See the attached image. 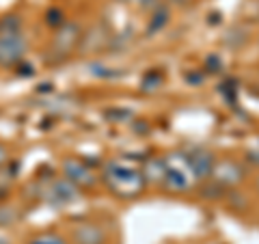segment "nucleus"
Segmentation results:
<instances>
[{
    "label": "nucleus",
    "instance_id": "f257e3e1",
    "mask_svg": "<svg viewBox=\"0 0 259 244\" xmlns=\"http://www.w3.org/2000/svg\"><path fill=\"white\" fill-rule=\"evenodd\" d=\"M30 52V39L20 13L0 15V69L13 71L24 65Z\"/></svg>",
    "mask_w": 259,
    "mask_h": 244
},
{
    "label": "nucleus",
    "instance_id": "f03ea898",
    "mask_svg": "<svg viewBox=\"0 0 259 244\" xmlns=\"http://www.w3.org/2000/svg\"><path fill=\"white\" fill-rule=\"evenodd\" d=\"M100 182L106 186V190L117 199H139L147 182L139 169L123 165L119 160H106L100 169Z\"/></svg>",
    "mask_w": 259,
    "mask_h": 244
},
{
    "label": "nucleus",
    "instance_id": "7ed1b4c3",
    "mask_svg": "<svg viewBox=\"0 0 259 244\" xmlns=\"http://www.w3.org/2000/svg\"><path fill=\"white\" fill-rule=\"evenodd\" d=\"M82 32H84L82 26H80L76 20H65L61 26L54 30V35L50 39V46H48V52H46V63L61 65L67 59H71L80 48Z\"/></svg>",
    "mask_w": 259,
    "mask_h": 244
},
{
    "label": "nucleus",
    "instance_id": "20e7f679",
    "mask_svg": "<svg viewBox=\"0 0 259 244\" xmlns=\"http://www.w3.org/2000/svg\"><path fill=\"white\" fill-rule=\"evenodd\" d=\"M61 175L71 182L80 192L93 190L100 184V173L80 156H67L61 160Z\"/></svg>",
    "mask_w": 259,
    "mask_h": 244
},
{
    "label": "nucleus",
    "instance_id": "39448f33",
    "mask_svg": "<svg viewBox=\"0 0 259 244\" xmlns=\"http://www.w3.org/2000/svg\"><path fill=\"white\" fill-rule=\"evenodd\" d=\"M69 244H108L110 233L104 227V223L95 221L91 216L74 218L67 231Z\"/></svg>",
    "mask_w": 259,
    "mask_h": 244
},
{
    "label": "nucleus",
    "instance_id": "423d86ee",
    "mask_svg": "<svg viewBox=\"0 0 259 244\" xmlns=\"http://www.w3.org/2000/svg\"><path fill=\"white\" fill-rule=\"evenodd\" d=\"M162 186L171 192H186L192 186V173L188 169V162H186V153L166 156V173Z\"/></svg>",
    "mask_w": 259,
    "mask_h": 244
},
{
    "label": "nucleus",
    "instance_id": "0eeeda50",
    "mask_svg": "<svg viewBox=\"0 0 259 244\" xmlns=\"http://www.w3.org/2000/svg\"><path fill=\"white\" fill-rule=\"evenodd\" d=\"M246 175H248V169L242 165L238 160H231V158H223V160H216V165L212 169V177L218 186L223 188H238L240 184L246 182Z\"/></svg>",
    "mask_w": 259,
    "mask_h": 244
},
{
    "label": "nucleus",
    "instance_id": "6e6552de",
    "mask_svg": "<svg viewBox=\"0 0 259 244\" xmlns=\"http://www.w3.org/2000/svg\"><path fill=\"white\" fill-rule=\"evenodd\" d=\"M186 162L192 173V180L197 182H205L212 177V169L216 165V156L205 147H192L186 153Z\"/></svg>",
    "mask_w": 259,
    "mask_h": 244
},
{
    "label": "nucleus",
    "instance_id": "1a4fd4ad",
    "mask_svg": "<svg viewBox=\"0 0 259 244\" xmlns=\"http://www.w3.org/2000/svg\"><path fill=\"white\" fill-rule=\"evenodd\" d=\"M143 177L147 184H153V186H162L164 182V173H166V158L164 156H156V158H149L145 162L143 167Z\"/></svg>",
    "mask_w": 259,
    "mask_h": 244
},
{
    "label": "nucleus",
    "instance_id": "9d476101",
    "mask_svg": "<svg viewBox=\"0 0 259 244\" xmlns=\"http://www.w3.org/2000/svg\"><path fill=\"white\" fill-rule=\"evenodd\" d=\"M22 210L20 206H15L13 201L3 199L0 201V231H9L15 225L22 221Z\"/></svg>",
    "mask_w": 259,
    "mask_h": 244
},
{
    "label": "nucleus",
    "instance_id": "9b49d317",
    "mask_svg": "<svg viewBox=\"0 0 259 244\" xmlns=\"http://www.w3.org/2000/svg\"><path fill=\"white\" fill-rule=\"evenodd\" d=\"M24 244H69L67 233H63L59 229H39L35 233H30Z\"/></svg>",
    "mask_w": 259,
    "mask_h": 244
},
{
    "label": "nucleus",
    "instance_id": "f8f14e48",
    "mask_svg": "<svg viewBox=\"0 0 259 244\" xmlns=\"http://www.w3.org/2000/svg\"><path fill=\"white\" fill-rule=\"evenodd\" d=\"M15 177H18V162L11 160L9 165H5L3 169H0V201L9 199Z\"/></svg>",
    "mask_w": 259,
    "mask_h": 244
},
{
    "label": "nucleus",
    "instance_id": "ddd939ff",
    "mask_svg": "<svg viewBox=\"0 0 259 244\" xmlns=\"http://www.w3.org/2000/svg\"><path fill=\"white\" fill-rule=\"evenodd\" d=\"M248 42V30L244 26H233L225 32L223 37V44L227 48H231V50H240V48H244Z\"/></svg>",
    "mask_w": 259,
    "mask_h": 244
},
{
    "label": "nucleus",
    "instance_id": "4468645a",
    "mask_svg": "<svg viewBox=\"0 0 259 244\" xmlns=\"http://www.w3.org/2000/svg\"><path fill=\"white\" fill-rule=\"evenodd\" d=\"M168 18H171V13H168L166 7L164 5L158 7V9L151 13V20L147 22V30L145 32H147V35H156V32H160L168 24Z\"/></svg>",
    "mask_w": 259,
    "mask_h": 244
},
{
    "label": "nucleus",
    "instance_id": "2eb2a0df",
    "mask_svg": "<svg viewBox=\"0 0 259 244\" xmlns=\"http://www.w3.org/2000/svg\"><path fill=\"white\" fill-rule=\"evenodd\" d=\"M199 194H201L203 199H207V201H223L225 194H227V190L223 188V186H218L214 180H205L203 184H201Z\"/></svg>",
    "mask_w": 259,
    "mask_h": 244
},
{
    "label": "nucleus",
    "instance_id": "dca6fc26",
    "mask_svg": "<svg viewBox=\"0 0 259 244\" xmlns=\"http://www.w3.org/2000/svg\"><path fill=\"white\" fill-rule=\"evenodd\" d=\"M162 83H164V76H162L160 71H149V74L143 78V91H158Z\"/></svg>",
    "mask_w": 259,
    "mask_h": 244
},
{
    "label": "nucleus",
    "instance_id": "f3484780",
    "mask_svg": "<svg viewBox=\"0 0 259 244\" xmlns=\"http://www.w3.org/2000/svg\"><path fill=\"white\" fill-rule=\"evenodd\" d=\"M63 22H65V13H63L61 9H56V7H54V9H48V13H46V24H48V26H50L52 30L59 28Z\"/></svg>",
    "mask_w": 259,
    "mask_h": 244
},
{
    "label": "nucleus",
    "instance_id": "a211bd4d",
    "mask_svg": "<svg viewBox=\"0 0 259 244\" xmlns=\"http://www.w3.org/2000/svg\"><path fill=\"white\" fill-rule=\"evenodd\" d=\"M225 199L231 203L233 210H246V199H242V194H240L236 188H233V190H227Z\"/></svg>",
    "mask_w": 259,
    "mask_h": 244
},
{
    "label": "nucleus",
    "instance_id": "6ab92c4d",
    "mask_svg": "<svg viewBox=\"0 0 259 244\" xmlns=\"http://www.w3.org/2000/svg\"><path fill=\"white\" fill-rule=\"evenodd\" d=\"M11 160H13V156H11V147H9V143L0 141V169H3L5 165H9Z\"/></svg>",
    "mask_w": 259,
    "mask_h": 244
},
{
    "label": "nucleus",
    "instance_id": "aec40b11",
    "mask_svg": "<svg viewBox=\"0 0 259 244\" xmlns=\"http://www.w3.org/2000/svg\"><path fill=\"white\" fill-rule=\"evenodd\" d=\"M136 3H139V7L143 11H149V13H153L158 9V7H162L164 3H162V0H136Z\"/></svg>",
    "mask_w": 259,
    "mask_h": 244
},
{
    "label": "nucleus",
    "instance_id": "412c9836",
    "mask_svg": "<svg viewBox=\"0 0 259 244\" xmlns=\"http://www.w3.org/2000/svg\"><path fill=\"white\" fill-rule=\"evenodd\" d=\"M246 162L253 167H259V149H250L246 151Z\"/></svg>",
    "mask_w": 259,
    "mask_h": 244
},
{
    "label": "nucleus",
    "instance_id": "4be33fe9",
    "mask_svg": "<svg viewBox=\"0 0 259 244\" xmlns=\"http://www.w3.org/2000/svg\"><path fill=\"white\" fill-rule=\"evenodd\" d=\"M205 65H207V67H216V71H218V69H221V65H223V63H221V59H218V56L209 54V56H207V61H205Z\"/></svg>",
    "mask_w": 259,
    "mask_h": 244
},
{
    "label": "nucleus",
    "instance_id": "5701e85b",
    "mask_svg": "<svg viewBox=\"0 0 259 244\" xmlns=\"http://www.w3.org/2000/svg\"><path fill=\"white\" fill-rule=\"evenodd\" d=\"M171 5H175V7H188L190 5V0H168Z\"/></svg>",
    "mask_w": 259,
    "mask_h": 244
},
{
    "label": "nucleus",
    "instance_id": "b1692460",
    "mask_svg": "<svg viewBox=\"0 0 259 244\" xmlns=\"http://www.w3.org/2000/svg\"><path fill=\"white\" fill-rule=\"evenodd\" d=\"M255 186H257V192H259V175H257V182H255Z\"/></svg>",
    "mask_w": 259,
    "mask_h": 244
}]
</instances>
